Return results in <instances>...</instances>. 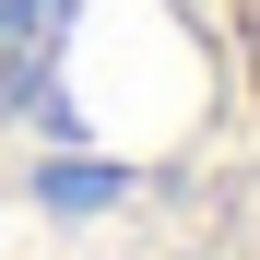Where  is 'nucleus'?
<instances>
[{"instance_id":"nucleus-1","label":"nucleus","mask_w":260,"mask_h":260,"mask_svg":"<svg viewBox=\"0 0 260 260\" xmlns=\"http://www.w3.org/2000/svg\"><path fill=\"white\" fill-rule=\"evenodd\" d=\"M225 12V59H237V95H248V118H260V0H213Z\"/></svg>"}]
</instances>
